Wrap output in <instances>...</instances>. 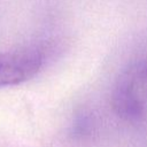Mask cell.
<instances>
[{"mask_svg":"<svg viewBox=\"0 0 147 147\" xmlns=\"http://www.w3.org/2000/svg\"><path fill=\"white\" fill-rule=\"evenodd\" d=\"M111 105L126 121H140L147 115V60L132 61L121 71L113 88Z\"/></svg>","mask_w":147,"mask_h":147,"instance_id":"1","label":"cell"},{"mask_svg":"<svg viewBox=\"0 0 147 147\" xmlns=\"http://www.w3.org/2000/svg\"><path fill=\"white\" fill-rule=\"evenodd\" d=\"M44 61V53L34 47L0 53V87L20 85L33 78Z\"/></svg>","mask_w":147,"mask_h":147,"instance_id":"2","label":"cell"}]
</instances>
